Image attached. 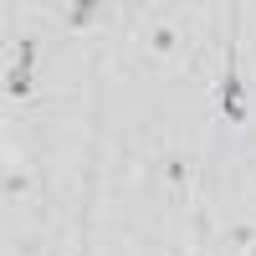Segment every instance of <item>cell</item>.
<instances>
[{"label": "cell", "mask_w": 256, "mask_h": 256, "mask_svg": "<svg viewBox=\"0 0 256 256\" xmlns=\"http://www.w3.org/2000/svg\"><path fill=\"white\" fill-rule=\"evenodd\" d=\"M190 180H195V164H190V154H174V148H169V154H164V184L184 200V195H190Z\"/></svg>", "instance_id": "cell-3"}, {"label": "cell", "mask_w": 256, "mask_h": 256, "mask_svg": "<svg viewBox=\"0 0 256 256\" xmlns=\"http://www.w3.org/2000/svg\"><path fill=\"white\" fill-rule=\"evenodd\" d=\"M31 88H36V82H31L26 67H10L6 72V98H31Z\"/></svg>", "instance_id": "cell-6"}, {"label": "cell", "mask_w": 256, "mask_h": 256, "mask_svg": "<svg viewBox=\"0 0 256 256\" xmlns=\"http://www.w3.org/2000/svg\"><path fill=\"white\" fill-rule=\"evenodd\" d=\"M216 108H220L226 123H246V88H241V56H236V46L226 52L220 88H216Z\"/></svg>", "instance_id": "cell-1"}, {"label": "cell", "mask_w": 256, "mask_h": 256, "mask_svg": "<svg viewBox=\"0 0 256 256\" xmlns=\"http://www.w3.org/2000/svg\"><path fill=\"white\" fill-rule=\"evenodd\" d=\"M220 246H226L230 256H251V251H256V220H230L226 236H220Z\"/></svg>", "instance_id": "cell-4"}, {"label": "cell", "mask_w": 256, "mask_h": 256, "mask_svg": "<svg viewBox=\"0 0 256 256\" xmlns=\"http://www.w3.org/2000/svg\"><path fill=\"white\" fill-rule=\"evenodd\" d=\"M26 190H31V174H26L20 164H10V169H6V195L16 200V195H26Z\"/></svg>", "instance_id": "cell-7"}, {"label": "cell", "mask_w": 256, "mask_h": 256, "mask_svg": "<svg viewBox=\"0 0 256 256\" xmlns=\"http://www.w3.org/2000/svg\"><path fill=\"white\" fill-rule=\"evenodd\" d=\"M62 16H67V26H72V31H92L102 10L92 6V0H77V6H67V10H62Z\"/></svg>", "instance_id": "cell-5"}, {"label": "cell", "mask_w": 256, "mask_h": 256, "mask_svg": "<svg viewBox=\"0 0 256 256\" xmlns=\"http://www.w3.org/2000/svg\"><path fill=\"white\" fill-rule=\"evenodd\" d=\"M144 46L148 52H154V56H180L184 52V36H180V26H174V20H148V26H144Z\"/></svg>", "instance_id": "cell-2"}]
</instances>
